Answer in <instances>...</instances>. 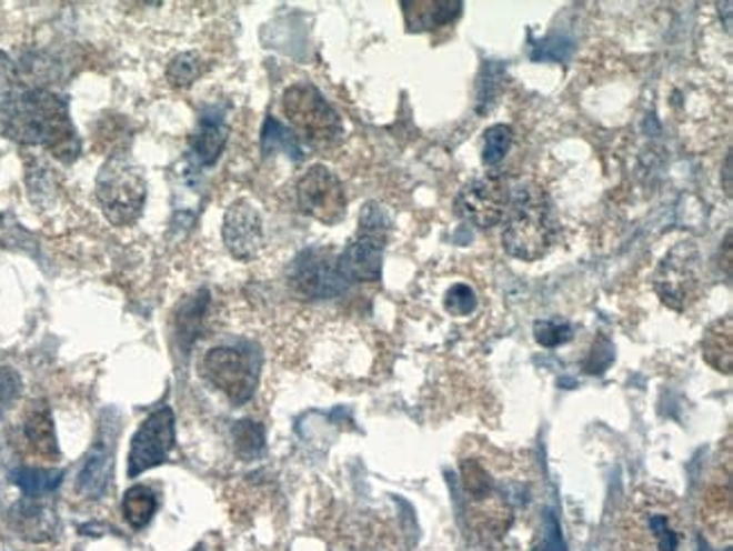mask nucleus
Instances as JSON below:
<instances>
[{
    "label": "nucleus",
    "mask_w": 733,
    "mask_h": 551,
    "mask_svg": "<svg viewBox=\"0 0 733 551\" xmlns=\"http://www.w3.org/2000/svg\"><path fill=\"white\" fill-rule=\"evenodd\" d=\"M616 551H691L682 504L662 489L636 491L616 527Z\"/></svg>",
    "instance_id": "f257e3e1"
},
{
    "label": "nucleus",
    "mask_w": 733,
    "mask_h": 551,
    "mask_svg": "<svg viewBox=\"0 0 733 551\" xmlns=\"http://www.w3.org/2000/svg\"><path fill=\"white\" fill-rule=\"evenodd\" d=\"M8 136L23 146L46 148L66 163L80 157V141L70 122L68 107L50 91L37 89L17 98Z\"/></svg>",
    "instance_id": "f03ea898"
},
{
    "label": "nucleus",
    "mask_w": 733,
    "mask_h": 551,
    "mask_svg": "<svg viewBox=\"0 0 733 551\" xmlns=\"http://www.w3.org/2000/svg\"><path fill=\"white\" fill-rule=\"evenodd\" d=\"M558 236L553 206L540 186H522L510 199L503 229V251L512 258L535 262L544 258Z\"/></svg>",
    "instance_id": "7ed1b4c3"
},
{
    "label": "nucleus",
    "mask_w": 733,
    "mask_h": 551,
    "mask_svg": "<svg viewBox=\"0 0 733 551\" xmlns=\"http://www.w3.org/2000/svg\"><path fill=\"white\" fill-rule=\"evenodd\" d=\"M704 260L693 240L677 242L656 264L652 285L662 303L675 312H686L704 292Z\"/></svg>",
    "instance_id": "20e7f679"
},
{
    "label": "nucleus",
    "mask_w": 733,
    "mask_h": 551,
    "mask_svg": "<svg viewBox=\"0 0 733 551\" xmlns=\"http://www.w3.org/2000/svg\"><path fill=\"white\" fill-rule=\"evenodd\" d=\"M391 231V218L380 203H365L359 218L357 238L337 258L345 283H375L382 276L384 247Z\"/></svg>",
    "instance_id": "39448f33"
},
{
    "label": "nucleus",
    "mask_w": 733,
    "mask_h": 551,
    "mask_svg": "<svg viewBox=\"0 0 733 551\" xmlns=\"http://www.w3.org/2000/svg\"><path fill=\"white\" fill-rule=\"evenodd\" d=\"M282 113L293 131L314 148H330L341 141V116L310 82L291 84L282 93Z\"/></svg>",
    "instance_id": "423d86ee"
},
{
    "label": "nucleus",
    "mask_w": 733,
    "mask_h": 551,
    "mask_svg": "<svg viewBox=\"0 0 733 551\" xmlns=\"http://www.w3.org/2000/svg\"><path fill=\"white\" fill-rule=\"evenodd\" d=\"M98 201L107 220L116 227L133 224L144 206L147 186L135 166L124 157H111L98 174Z\"/></svg>",
    "instance_id": "0eeeda50"
},
{
    "label": "nucleus",
    "mask_w": 733,
    "mask_h": 551,
    "mask_svg": "<svg viewBox=\"0 0 733 551\" xmlns=\"http://www.w3.org/2000/svg\"><path fill=\"white\" fill-rule=\"evenodd\" d=\"M461 484L468 498V518L472 527L485 538L503 535L512 522V509L494 487L488 468L476 459L463 461Z\"/></svg>",
    "instance_id": "6e6552de"
},
{
    "label": "nucleus",
    "mask_w": 733,
    "mask_h": 551,
    "mask_svg": "<svg viewBox=\"0 0 733 551\" xmlns=\"http://www.w3.org/2000/svg\"><path fill=\"white\" fill-rule=\"evenodd\" d=\"M510 199L512 192L505 177L485 172L461 188L456 197V213L476 229H492L505 220Z\"/></svg>",
    "instance_id": "1a4fd4ad"
},
{
    "label": "nucleus",
    "mask_w": 733,
    "mask_h": 551,
    "mask_svg": "<svg viewBox=\"0 0 733 551\" xmlns=\"http://www.w3.org/2000/svg\"><path fill=\"white\" fill-rule=\"evenodd\" d=\"M203 378L222 391L231 402L244 404L258 387V369L253 360L231 347H217L201 360Z\"/></svg>",
    "instance_id": "9d476101"
},
{
    "label": "nucleus",
    "mask_w": 733,
    "mask_h": 551,
    "mask_svg": "<svg viewBox=\"0 0 733 551\" xmlns=\"http://www.w3.org/2000/svg\"><path fill=\"white\" fill-rule=\"evenodd\" d=\"M297 197L301 211L325 227L339 224L345 216V188L341 179L325 166H312L299 179Z\"/></svg>",
    "instance_id": "9b49d317"
},
{
    "label": "nucleus",
    "mask_w": 733,
    "mask_h": 551,
    "mask_svg": "<svg viewBox=\"0 0 733 551\" xmlns=\"http://www.w3.org/2000/svg\"><path fill=\"white\" fill-rule=\"evenodd\" d=\"M174 411L170 407H163L154 411L152 417H147L131 439L127 474L135 479L138 474L165 463L174 448Z\"/></svg>",
    "instance_id": "f8f14e48"
},
{
    "label": "nucleus",
    "mask_w": 733,
    "mask_h": 551,
    "mask_svg": "<svg viewBox=\"0 0 733 551\" xmlns=\"http://www.w3.org/2000/svg\"><path fill=\"white\" fill-rule=\"evenodd\" d=\"M289 283L293 292L310 301L334 299L348 288L337 267V258L319 249H310L299 256V260L291 267Z\"/></svg>",
    "instance_id": "ddd939ff"
},
{
    "label": "nucleus",
    "mask_w": 733,
    "mask_h": 551,
    "mask_svg": "<svg viewBox=\"0 0 733 551\" xmlns=\"http://www.w3.org/2000/svg\"><path fill=\"white\" fill-rule=\"evenodd\" d=\"M224 244L242 262L253 260L264 244V222L249 199H238L224 216Z\"/></svg>",
    "instance_id": "4468645a"
},
{
    "label": "nucleus",
    "mask_w": 733,
    "mask_h": 551,
    "mask_svg": "<svg viewBox=\"0 0 733 551\" xmlns=\"http://www.w3.org/2000/svg\"><path fill=\"white\" fill-rule=\"evenodd\" d=\"M404 23L409 32H431L456 21L463 12L461 0H404Z\"/></svg>",
    "instance_id": "2eb2a0df"
},
{
    "label": "nucleus",
    "mask_w": 733,
    "mask_h": 551,
    "mask_svg": "<svg viewBox=\"0 0 733 551\" xmlns=\"http://www.w3.org/2000/svg\"><path fill=\"white\" fill-rule=\"evenodd\" d=\"M229 143V124L222 113H205L190 138V150L199 166H212Z\"/></svg>",
    "instance_id": "dca6fc26"
},
{
    "label": "nucleus",
    "mask_w": 733,
    "mask_h": 551,
    "mask_svg": "<svg viewBox=\"0 0 733 551\" xmlns=\"http://www.w3.org/2000/svg\"><path fill=\"white\" fill-rule=\"evenodd\" d=\"M113 474V443L102 437L96 448L89 452L80 474H78V491L91 500L100 498Z\"/></svg>",
    "instance_id": "f3484780"
},
{
    "label": "nucleus",
    "mask_w": 733,
    "mask_h": 551,
    "mask_svg": "<svg viewBox=\"0 0 733 551\" xmlns=\"http://www.w3.org/2000/svg\"><path fill=\"white\" fill-rule=\"evenodd\" d=\"M43 498H26L21 504L14 507L12 511V522L17 531L32 540V542H43L50 540L57 531V518L52 507L41 502Z\"/></svg>",
    "instance_id": "a211bd4d"
},
{
    "label": "nucleus",
    "mask_w": 733,
    "mask_h": 551,
    "mask_svg": "<svg viewBox=\"0 0 733 551\" xmlns=\"http://www.w3.org/2000/svg\"><path fill=\"white\" fill-rule=\"evenodd\" d=\"M702 358L715 371L729 375L733 369V319L731 314L709 325L702 339Z\"/></svg>",
    "instance_id": "6ab92c4d"
},
{
    "label": "nucleus",
    "mask_w": 733,
    "mask_h": 551,
    "mask_svg": "<svg viewBox=\"0 0 733 551\" xmlns=\"http://www.w3.org/2000/svg\"><path fill=\"white\" fill-rule=\"evenodd\" d=\"M724 481H715V484H711L709 491L704 493L702 520L713 538L729 542L731 540V484L724 487V491H722Z\"/></svg>",
    "instance_id": "aec40b11"
},
{
    "label": "nucleus",
    "mask_w": 733,
    "mask_h": 551,
    "mask_svg": "<svg viewBox=\"0 0 733 551\" xmlns=\"http://www.w3.org/2000/svg\"><path fill=\"white\" fill-rule=\"evenodd\" d=\"M26 439L32 445V450L46 459L59 457V443L54 434V423L50 417V409L46 404H34L28 411L26 419Z\"/></svg>",
    "instance_id": "412c9836"
},
{
    "label": "nucleus",
    "mask_w": 733,
    "mask_h": 551,
    "mask_svg": "<svg viewBox=\"0 0 733 551\" xmlns=\"http://www.w3.org/2000/svg\"><path fill=\"white\" fill-rule=\"evenodd\" d=\"M61 470L46 468H19L12 472V481L23 491L26 498H46L61 484Z\"/></svg>",
    "instance_id": "4be33fe9"
},
{
    "label": "nucleus",
    "mask_w": 733,
    "mask_h": 551,
    "mask_svg": "<svg viewBox=\"0 0 733 551\" xmlns=\"http://www.w3.org/2000/svg\"><path fill=\"white\" fill-rule=\"evenodd\" d=\"M122 511L133 529H142L157 513V495L147 487H133L124 493Z\"/></svg>",
    "instance_id": "5701e85b"
},
{
    "label": "nucleus",
    "mask_w": 733,
    "mask_h": 551,
    "mask_svg": "<svg viewBox=\"0 0 733 551\" xmlns=\"http://www.w3.org/2000/svg\"><path fill=\"white\" fill-rule=\"evenodd\" d=\"M17 98V66L0 50V136L8 133Z\"/></svg>",
    "instance_id": "b1692460"
},
{
    "label": "nucleus",
    "mask_w": 733,
    "mask_h": 551,
    "mask_svg": "<svg viewBox=\"0 0 733 551\" xmlns=\"http://www.w3.org/2000/svg\"><path fill=\"white\" fill-rule=\"evenodd\" d=\"M284 150L287 154H291V159H301V146H299V138L293 136L287 127H282L275 118H267L264 129H262V150L264 154H273L275 150Z\"/></svg>",
    "instance_id": "393cba45"
},
{
    "label": "nucleus",
    "mask_w": 733,
    "mask_h": 551,
    "mask_svg": "<svg viewBox=\"0 0 733 551\" xmlns=\"http://www.w3.org/2000/svg\"><path fill=\"white\" fill-rule=\"evenodd\" d=\"M512 138H515V133H512V127L508 124H492L483 133V163L488 168H494L505 159L512 148Z\"/></svg>",
    "instance_id": "a878e982"
},
{
    "label": "nucleus",
    "mask_w": 733,
    "mask_h": 551,
    "mask_svg": "<svg viewBox=\"0 0 733 551\" xmlns=\"http://www.w3.org/2000/svg\"><path fill=\"white\" fill-rule=\"evenodd\" d=\"M203 71H205V63L201 61V57L197 52H183L170 63L168 82L174 89H185L194 80H199L203 76Z\"/></svg>",
    "instance_id": "bb28decb"
},
{
    "label": "nucleus",
    "mask_w": 733,
    "mask_h": 551,
    "mask_svg": "<svg viewBox=\"0 0 733 551\" xmlns=\"http://www.w3.org/2000/svg\"><path fill=\"white\" fill-rule=\"evenodd\" d=\"M233 441H235V452L242 459H253L264 450V428L253 421H240L233 428Z\"/></svg>",
    "instance_id": "cd10ccee"
},
{
    "label": "nucleus",
    "mask_w": 733,
    "mask_h": 551,
    "mask_svg": "<svg viewBox=\"0 0 733 551\" xmlns=\"http://www.w3.org/2000/svg\"><path fill=\"white\" fill-rule=\"evenodd\" d=\"M479 301H476V294L470 285L465 283H456L448 290L445 294V310L454 317H470L474 310H476Z\"/></svg>",
    "instance_id": "c85d7f7f"
},
{
    "label": "nucleus",
    "mask_w": 733,
    "mask_h": 551,
    "mask_svg": "<svg viewBox=\"0 0 733 551\" xmlns=\"http://www.w3.org/2000/svg\"><path fill=\"white\" fill-rule=\"evenodd\" d=\"M573 337V328L569 323L558 321H538L535 323V339L544 349H555L566 343Z\"/></svg>",
    "instance_id": "c756f323"
},
{
    "label": "nucleus",
    "mask_w": 733,
    "mask_h": 551,
    "mask_svg": "<svg viewBox=\"0 0 733 551\" xmlns=\"http://www.w3.org/2000/svg\"><path fill=\"white\" fill-rule=\"evenodd\" d=\"M23 382L12 367H0V411L10 409L21 395Z\"/></svg>",
    "instance_id": "7c9ffc66"
},
{
    "label": "nucleus",
    "mask_w": 733,
    "mask_h": 551,
    "mask_svg": "<svg viewBox=\"0 0 733 551\" xmlns=\"http://www.w3.org/2000/svg\"><path fill=\"white\" fill-rule=\"evenodd\" d=\"M203 308H205V299L194 301V303L188 305V308L181 312V317H179V337H181V339H188V343L194 341V337H197V330H199V321H201Z\"/></svg>",
    "instance_id": "2f4dec72"
},
{
    "label": "nucleus",
    "mask_w": 733,
    "mask_h": 551,
    "mask_svg": "<svg viewBox=\"0 0 733 551\" xmlns=\"http://www.w3.org/2000/svg\"><path fill=\"white\" fill-rule=\"evenodd\" d=\"M544 551H566V544H564L562 531H560V522L555 520L553 513H549L544 520Z\"/></svg>",
    "instance_id": "473e14b6"
},
{
    "label": "nucleus",
    "mask_w": 733,
    "mask_h": 551,
    "mask_svg": "<svg viewBox=\"0 0 733 551\" xmlns=\"http://www.w3.org/2000/svg\"><path fill=\"white\" fill-rule=\"evenodd\" d=\"M720 251H724V262H720V267H724V276L731 281V260H733V258H731V231L726 233L724 244H722Z\"/></svg>",
    "instance_id": "72a5a7b5"
},
{
    "label": "nucleus",
    "mask_w": 733,
    "mask_h": 551,
    "mask_svg": "<svg viewBox=\"0 0 733 551\" xmlns=\"http://www.w3.org/2000/svg\"><path fill=\"white\" fill-rule=\"evenodd\" d=\"M724 190L726 194H731V154H726L724 159Z\"/></svg>",
    "instance_id": "f704fd0d"
}]
</instances>
